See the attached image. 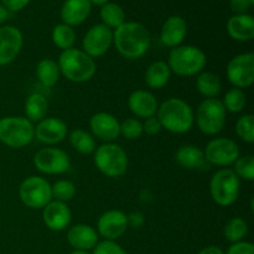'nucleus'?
I'll list each match as a JSON object with an SVG mask.
<instances>
[{
	"label": "nucleus",
	"mask_w": 254,
	"mask_h": 254,
	"mask_svg": "<svg viewBox=\"0 0 254 254\" xmlns=\"http://www.w3.org/2000/svg\"><path fill=\"white\" fill-rule=\"evenodd\" d=\"M227 78L236 88H248L254 82V54L246 52L233 57L226 68Z\"/></svg>",
	"instance_id": "nucleus-10"
},
{
	"label": "nucleus",
	"mask_w": 254,
	"mask_h": 254,
	"mask_svg": "<svg viewBox=\"0 0 254 254\" xmlns=\"http://www.w3.org/2000/svg\"><path fill=\"white\" fill-rule=\"evenodd\" d=\"M71 218V210L64 202L52 201L44 207L42 220L46 227H49L51 231H56V232L64 231V228L68 227Z\"/></svg>",
	"instance_id": "nucleus-18"
},
{
	"label": "nucleus",
	"mask_w": 254,
	"mask_h": 254,
	"mask_svg": "<svg viewBox=\"0 0 254 254\" xmlns=\"http://www.w3.org/2000/svg\"><path fill=\"white\" fill-rule=\"evenodd\" d=\"M128 228V217L119 210L104 212L97 223V233L106 241H116L126 233Z\"/></svg>",
	"instance_id": "nucleus-14"
},
{
	"label": "nucleus",
	"mask_w": 254,
	"mask_h": 254,
	"mask_svg": "<svg viewBox=\"0 0 254 254\" xmlns=\"http://www.w3.org/2000/svg\"><path fill=\"white\" fill-rule=\"evenodd\" d=\"M22 44V32L17 27L10 25L0 27V66L14 61L21 51Z\"/></svg>",
	"instance_id": "nucleus-15"
},
{
	"label": "nucleus",
	"mask_w": 254,
	"mask_h": 254,
	"mask_svg": "<svg viewBox=\"0 0 254 254\" xmlns=\"http://www.w3.org/2000/svg\"><path fill=\"white\" fill-rule=\"evenodd\" d=\"M20 200L30 208H44L51 202L52 193L49 181L40 176H30L19 188Z\"/></svg>",
	"instance_id": "nucleus-9"
},
{
	"label": "nucleus",
	"mask_w": 254,
	"mask_h": 254,
	"mask_svg": "<svg viewBox=\"0 0 254 254\" xmlns=\"http://www.w3.org/2000/svg\"><path fill=\"white\" fill-rule=\"evenodd\" d=\"M35 138V127L24 117H4L0 119V141L9 148L26 146Z\"/></svg>",
	"instance_id": "nucleus-5"
},
{
	"label": "nucleus",
	"mask_w": 254,
	"mask_h": 254,
	"mask_svg": "<svg viewBox=\"0 0 254 254\" xmlns=\"http://www.w3.org/2000/svg\"><path fill=\"white\" fill-rule=\"evenodd\" d=\"M188 34V24L179 15H173L164 22L160 31V41L168 47H178L183 44Z\"/></svg>",
	"instance_id": "nucleus-19"
},
{
	"label": "nucleus",
	"mask_w": 254,
	"mask_h": 254,
	"mask_svg": "<svg viewBox=\"0 0 254 254\" xmlns=\"http://www.w3.org/2000/svg\"><path fill=\"white\" fill-rule=\"evenodd\" d=\"M52 197L56 198V201L64 202L72 200L76 195V188L73 183L69 180H59L51 186Z\"/></svg>",
	"instance_id": "nucleus-34"
},
{
	"label": "nucleus",
	"mask_w": 254,
	"mask_h": 254,
	"mask_svg": "<svg viewBox=\"0 0 254 254\" xmlns=\"http://www.w3.org/2000/svg\"><path fill=\"white\" fill-rule=\"evenodd\" d=\"M246 103H247V97L246 93L240 88H231L230 91L226 92L225 98H223L222 104L226 111L231 113H240L245 109Z\"/></svg>",
	"instance_id": "nucleus-33"
},
{
	"label": "nucleus",
	"mask_w": 254,
	"mask_h": 254,
	"mask_svg": "<svg viewBox=\"0 0 254 254\" xmlns=\"http://www.w3.org/2000/svg\"><path fill=\"white\" fill-rule=\"evenodd\" d=\"M51 36L54 44L59 49H61L62 51L72 49L74 42H76V32H74L73 27L68 26V25L64 24V22L54 27Z\"/></svg>",
	"instance_id": "nucleus-31"
},
{
	"label": "nucleus",
	"mask_w": 254,
	"mask_h": 254,
	"mask_svg": "<svg viewBox=\"0 0 254 254\" xmlns=\"http://www.w3.org/2000/svg\"><path fill=\"white\" fill-rule=\"evenodd\" d=\"M31 0H1L2 6L7 10V11H20L24 9L25 6L29 5Z\"/></svg>",
	"instance_id": "nucleus-41"
},
{
	"label": "nucleus",
	"mask_w": 254,
	"mask_h": 254,
	"mask_svg": "<svg viewBox=\"0 0 254 254\" xmlns=\"http://www.w3.org/2000/svg\"><path fill=\"white\" fill-rule=\"evenodd\" d=\"M113 44V31L103 24H97L86 32L82 41L83 52L89 57L103 56Z\"/></svg>",
	"instance_id": "nucleus-13"
},
{
	"label": "nucleus",
	"mask_w": 254,
	"mask_h": 254,
	"mask_svg": "<svg viewBox=\"0 0 254 254\" xmlns=\"http://www.w3.org/2000/svg\"><path fill=\"white\" fill-rule=\"evenodd\" d=\"M240 178L231 169H221L213 174L210 181V193L218 206L232 205L240 195Z\"/></svg>",
	"instance_id": "nucleus-7"
},
{
	"label": "nucleus",
	"mask_w": 254,
	"mask_h": 254,
	"mask_svg": "<svg viewBox=\"0 0 254 254\" xmlns=\"http://www.w3.org/2000/svg\"><path fill=\"white\" fill-rule=\"evenodd\" d=\"M248 233V225L243 218L233 217L226 223L223 236L231 243H237L245 240Z\"/></svg>",
	"instance_id": "nucleus-32"
},
{
	"label": "nucleus",
	"mask_w": 254,
	"mask_h": 254,
	"mask_svg": "<svg viewBox=\"0 0 254 254\" xmlns=\"http://www.w3.org/2000/svg\"><path fill=\"white\" fill-rule=\"evenodd\" d=\"M93 254H128L116 241H106L97 243Z\"/></svg>",
	"instance_id": "nucleus-38"
},
{
	"label": "nucleus",
	"mask_w": 254,
	"mask_h": 254,
	"mask_svg": "<svg viewBox=\"0 0 254 254\" xmlns=\"http://www.w3.org/2000/svg\"><path fill=\"white\" fill-rule=\"evenodd\" d=\"M226 113L227 111L223 107L222 101L218 98H206L197 107L196 124L206 135H216L225 127Z\"/></svg>",
	"instance_id": "nucleus-8"
},
{
	"label": "nucleus",
	"mask_w": 254,
	"mask_h": 254,
	"mask_svg": "<svg viewBox=\"0 0 254 254\" xmlns=\"http://www.w3.org/2000/svg\"><path fill=\"white\" fill-rule=\"evenodd\" d=\"M233 165H235L233 171L238 178L246 181L254 180V158L252 155L240 156L233 163Z\"/></svg>",
	"instance_id": "nucleus-35"
},
{
	"label": "nucleus",
	"mask_w": 254,
	"mask_h": 254,
	"mask_svg": "<svg viewBox=\"0 0 254 254\" xmlns=\"http://www.w3.org/2000/svg\"><path fill=\"white\" fill-rule=\"evenodd\" d=\"M7 17H9V11L2 5H0V24L6 21Z\"/></svg>",
	"instance_id": "nucleus-45"
},
{
	"label": "nucleus",
	"mask_w": 254,
	"mask_h": 254,
	"mask_svg": "<svg viewBox=\"0 0 254 254\" xmlns=\"http://www.w3.org/2000/svg\"><path fill=\"white\" fill-rule=\"evenodd\" d=\"M92 5H96V6H103V5L108 4L109 0H89Z\"/></svg>",
	"instance_id": "nucleus-46"
},
{
	"label": "nucleus",
	"mask_w": 254,
	"mask_h": 254,
	"mask_svg": "<svg viewBox=\"0 0 254 254\" xmlns=\"http://www.w3.org/2000/svg\"><path fill=\"white\" fill-rule=\"evenodd\" d=\"M236 133L248 144L254 141V117L252 114H245L236 123Z\"/></svg>",
	"instance_id": "nucleus-36"
},
{
	"label": "nucleus",
	"mask_w": 254,
	"mask_h": 254,
	"mask_svg": "<svg viewBox=\"0 0 254 254\" xmlns=\"http://www.w3.org/2000/svg\"><path fill=\"white\" fill-rule=\"evenodd\" d=\"M91 10L89 0H64L61 7V19L68 26H78L86 21Z\"/></svg>",
	"instance_id": "nucleus-21"
},
{
	"label": "nucleus",
	"mask_w": 254,
	"mask_h": 254,
	"mask_svg": "<svg viewBox=\"0 0 254 254\" xmlns=\"http://www.w3.org/2000/svg\"><path fill=\"white\" fill-rule=\"evenodd\" d=\"M225 254H254V246L251 242L241 241V242L232 243Z\"/></svg>",
	"instance_id": "nucleus-40"
},
{
	"label": "nucleus",
	"mask_w": 254,
	"mask_h": 254,
	"mask_svg": "<svg viewBox=\"0 0 254 254\" xmlns=\"http://www.w3.org/2000/svg\"><path fill=\"white\" fill-rule=\"evenodd\" d=\"M121 134L129 140H135L143 135V124L136 118H128L121 123Z\"/></svg>",
	"instance_id": "nucleus-37"
},
{
	"label": "nucleus",
	"mask_w": 254,
	"mask_h": 254,
	"mask_svg": "<svg viewBox=\"0 0 254 254\" xmlns=\"http://www.w3.org/2000/svg\"><path fill=\"white\" fill-rule=\"evenodd\" d=\"M49 108V102L46 97L41 93L30 94L25 102V114L30 122H40L45 118Z\"/></svg>",
	"instance_id": "nucleus-27"
},
{
	"label": "nucleus",
	"mask_w": 254,
	"mask_h": 254,
	"mask_svg": "<svg viewBox=\"0 0 254 254\" xmlns=\"http://www.w3.org/2000/svg\"><path fill=\"white\" fill-rule=\"evenodd\" d=\"M67 135V126L62 119L55 118H44L39 122L35 128V136L39 141L49 145L60 143L64 140Z\"/></svg>",
	"instance_id": "nucleus-17"
},
{
	"label": "nucleus",
	"mask_w": 254,
	"mask_h": 254,
	"mask_svg": "<svg viewBox=\"0 0 254 254\" xmlns=\"http://www.w3.org/2000/svg\"><path fill=\"white\" fill-rule=\"evenodd\" d=\"M128 107L134 116L145 119L155 116L159 104L153 93L143 91V89H138L129 96Z\"/></svg>",
	"instance_id": "nucleus-20"
},
{
	"label": "nucleus",
	"mask_w": 254,
	"mask_h": 254,
	"mask_svg": "<svg viewBox=\"0 0 254 254\" xmlns=\"http://www.w3.org/2000/svg\"><path fill=\"white\" fill-rule=\"evenodd\" d=\"M230 5L235 14H247L250 7L252 6L250 0H230Z\"/></svg>",
	"instance_id": "nucleus-42"
},
{
	"label": "nucleus",
	"mask_w": 254,
	"mask_h": 254,
	"mask_svg": "<svg viewBox=\"0 0 254 254\" xmlns=\"http://www.w3.org/2000/svg\"><path fill=\"white\" fill-rule=\"evenodd\" d=\"M203 154L210 165L228 166L240 158V146L230 138H216L206 145Z\"/></svg>",
	"instance_id": "nucleus-11"
},
{
	"label": "nucleus",
	"mask_w": 254,
	"mask_h": 254,
	"mask_svg": "<svg viewBox=\"0 0 254 254\" xmlns=\"http://www.w3.org/2000/svg\"><path fill=\"white\" fill-rule=\"evenodd\" d=\"M67 241L74 248V251L93 250L98 243V233L92 226L74 225L67 232Z\"/></svg>",
	"instance_id": "nucleus-22"
},
{
	"label": "nucleus",
	"mask_w": 254,
	"mask_h": 254,
	"mask_svg": "<svg viewBox=\"0 0 254 254\" xmlns=\"http://www.w3.org/2000/svg\"><path fill=\"white\" fill-rule=\"evenodd\" d=\"M227 32L233 40L247 42L254 37V19L252 15L235 14L227 21Z\"/></svg>",
	"instance_id": "nucleus-23"
},
{
	"label": "nucleus",
	"mask_w": 254,
	"mask_h": 254,
	"mask_svg": "<svg viewBox=\"0 0 254 254\" xmlns=\"http://www.w3.org/2000/svg\"><path fill=\"white\" fill-rule=\"evenodd\" d=\"M71 254H89V253L86 252V251H73Z\"/></svg>",
	"instance_id": "nucleus-47"
},
{
	"label": "nucleus",
	"mask_w": 254,
	"mask_h": 254,
	"mask_svg": "<svg viewBox=\"0 0 254 254\" xmlns=\"http://www.w3.org/2000/svg\"><path fill=\"white\" fill-rule=\"evenodd\" d=\"M175 160L179 165L188 170H195V169L207 170L208 165H210L205 159L203 150L195 145L180 146L175 154Z\"/></svg>",
	"instance_id": "nucleus-24"
},
{
	"label": "nucleus",
	"mask_w": 254,
	"mask_h": 254,
	"mask_svg": "<svg viewBox=\"0 0 254 254\" xmlns=\"http://www.w3.org/2000/svg\"><path fill=\"white\" fill-rule=\"evenodd\" d=\"M60 72L68 81L74 83H83L89 81L96 73V62L86 52L79 49L64 50L60 55L59 62Z\"/></svg>",
	"instance_id": "nucleus-3"
},
{
	"label": "nucleus",
	"mask_w": 254,
	"mask_h": 254,
	"mask_svg": "<svg viewBox=\"0 0 254 254\" xmlns=\"http://www.w3.org/2000/svg\"><path fill=\"white\" fill-rule=\"evenodd\" d=\"M196 88L206 98H216L222 88L220 76L213 72H200L196 78Z\"/></svg>",
	"instance_id": "nucleus-26"
},
{
	"label": "nucleus",
	"mask_w": 254,
	"mask_h": 254,
	"mask_svg": "<svg viewBox=\"0 0 254 254\" xmlns=\"http://www.w3.org/2000/svg\"><path fill=\"white\" fill-rule=\"evenodd\" d=\"M141 124H143V133H146L148 135H156L163 129L160 121H159L156 116L145 118L144 119V123Z\"/></svg>",
	"instance_id": "nucleus-39"
},
{
	"label": "nucleus",
	"mask_w": 254,
	"mask_h": 254,
	"mask_svg": "<svg viewBox=\"0 0 254 254\" xmlns=\"http://www.w3.org/2000/svg\"><path fill=\"white\" fill-rule=\"evenodd\" d=\"M116 49L123 57L129 60L140 59L150 47L151 37L149 30L136 21H126L113 32Z\"/></svg>",
	"instance_id": "nucleus-1"
},
{
	"label": "nucleus",
	"mask_w": 254,
	"mask_h": 254,
	"mask_svg": "<svg viewBox=\"0 0 254 254\" xmlns=\"http://www.w3.org/2000/svg\"><path fill=\"white\" fill-rule=\"evenodd\" d=\"M89 128L96 138L106 143H112L121 135V123L116 117L106 112H99L92 116Z\"/></svg>",
	"instance_id": "nucleus-16"
},
{
	"label": "nucleus",
	"mask_w": 254,
	"mask_h": 254,
	"mask_svg": "<svg viewBox=\"0 0 254 254\" xmlns=\"http://www.w3.org/2000/svg\"><path fill=\"white\" fill-rule=\"evenodd\" d=\"M99 15H101L102 24L106 25L111 30H116L117 27L126 22V11L121 5L116 4V2L109 1L108 4L103 5L101 7Z\"/></svg>",
	"instance_id": "nucleus-29"
},
{
	"label": "nucleus",
	"mask_w": 254,
	"mask_h": 254,
	"mask_svg": "<svg viewBox=\"0 0 254 254\" xmlns=\"http://www.w3.org/2000/svg\"><path fill=\"white\" fill-rule=\"evenodd\" d=\"M34 165L39 171L49 175H60L66 173L71 160L66 151L59 148H44L34 156Z\"/></svg>",
	"instance_id": "nucleus-12"
},
{
	"label": "nucleus",
	"mask_w": 254,
	"mask_h": 254,
	"mask_svg": "<svg viewBox=\"0 0 254 254\" xmlns=\"http://www.w3.org/2000/svg\"><path fill=\"white\" fill-rule=\"evenodd\" d=\"M250 2H251V5H253L254 4V0H250Z\"/></svg>",
	"instance_id": "nucleus-48"
},
{
	"label": "nucleus",
	"mask_w": 254,
	"mask_h": 254,
	"mask_svg": "<svg viewBox=\"0 0 254 254\" xmlns=\"http://www.w3.org/2000/svg\"><path fill=\"white\" fill-rule=\"evenodd\" d=\"M171 71L165 61H155L146 68L145 83L151 89H160L170 81Z\"/></svg>",
	"instance_id": "nucleus-25"
},
{
	"label": "nucleus",
	"mask_w": 254,
	"mask_h": 254,
	"mask_svg": "<svg viewBox=\"0 0 254 254\" xmlns=\"http://www.w3.org/2000/svg\"><path fill=\"white\" fill-rule=\"evenodd\" d=\"M60 68L56 61L51 59H42L37 64L36 74L40 83L46 88H51L57 83L60 78Z\"/></svg>",
	"instance_id": "nucleus-28"
},
{
	"label": "nucleus",
	"mask_w": 254,
	"mask_h": 254,
	"mask_svg": "<svg viewBox=\"0 0 254 254\" xmlns=\"http://www.w3.org/2000/svg\"><path fill=\"white\" fill-rule=\"evenodd\" d=\"M207 64L205 52L192 45H180L169 54L168 66L171 72L181 77H191L202 72Z\"/></svg>",
	"instance_id": "nucleus-4"
},
{
	"label": "nucleus",
	"mask_w": 254,
	"mask_h": 254,
	"mask_svg": "<svg viewBox=\"0 0 254 254\" xmlns=\"http://www.w3.org/2000/svg\"><path fill=\"white\" fill-rule=\"evenodd\" d=\"M69 143H71L72 148L84 155L94 153L96 150V140H94L93 135L83 129L72 130L69 134Z\"/></svg>",
	"instance_id": "nucleus-30"
},
{
	"label": "nucleus",
	"mask_w": 254,
	"mask_h": 254,
	"mask_svg": "<svg viewBox=\"0 0 254 254\" xmlns=\"http://www.w3.org/2000/svg\"><path fill=\"white\" fill-rule=\"evenodd\" d=\"M156 117L163 128L175 134L188 133L195 123V114L190 104L175 97L166 99L159 106Z\"/></svg>",
	"instance_id": "nucleus-2"
},
{
	"label": "nucleus",
	"mask_w": 254,
	"mask_h": 254,
	"mask_svg": "<svg viewBox=\"0 0 254 254\" xmlns=\"http://www.w3.org/2000/svg\"><path fill=\"white\" fill-rule=\"evenodd\" d=\"M94 164L108 178H119L128 169V155L118 144L104 143L94 150Z\"/></svg>",
	"instance_id": "nucleus-6"
},
{
	"label": "nucleus",
	"mask_w": 254,
	"mask_h": 254,
	"mask_svg": "<svg viewBox=\"0 0 254 254\" xmlns=\"http://www.w3.org/2000/svg\"><path fill=\"white\" fill-rule=\"evenodd\" d=\"M197 254H225V252L217 246H208V247L201 250Z\"/></svg>",
	"instance_id": "nucleus-44"
},
{
	"label": "nucleus",
	"mask_w": 254,
	"mask_h": 254,
	"mask_svg": "<svg viewBox=\"0 0 254 254\" xmlns=\"http://www.w3.org/2000/svg\"><path fill=\"white\" fill-rule=\"evenodd\" d=\"M128 217V226H133V227H140L144 223V217L140 212H133L130 213Z\"/></svg>",
	"instance_id": "nucleus-43"
}]
</instances>
